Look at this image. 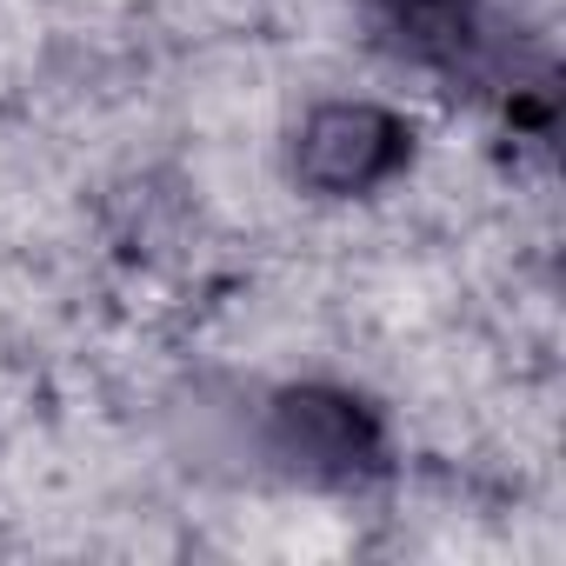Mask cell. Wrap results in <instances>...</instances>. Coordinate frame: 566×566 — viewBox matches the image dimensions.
<instances>
[{
	"label": "cell",
	"mask_w": 566,
	"mask_h": 566,
	"mask_svg": "<svg viewBox=\"0 0 566 566\" xmlns=\"http://www.w3.org/2000/svg\"><path fill=\"white\" fill-rule=\"evenodd\" d=\"M240 473L294 493L367 500L400 473V433L394 413L354 380H253L240 394Z\"/></svg>",
	"instance_id": "cell-1"
},
{
	"label": "cell",
	"mask_w": 566,
	"mask_h": 566,
	"mask_svg": "<svg viewBox=\"0 0 566 566\" xmlns=\"http://www.w3.org/2000/svg\"><path fill=\"white\" fill-rule=\"evenodd\" d=\"M427 154L420 114L387 94H314L280 134V174L314 207H367L413 180Z\"/></svg>",
	"instance_id": "cell-2"
},
{
	"label": "cell",
	"mask_w": 566,
	"mask_h": 566,
	"mask_svg": "<svg viewBox=\"0 0 566 566\" xmlns=\"http://www.w3.org/2000/svg\"><path fill=\"white\" fill-rule=\"evenodd\" d=\"M354 14L367 28V48L387 67L433 81L440 94L486 101L506 74L526 67V54L500 28L493 0H354Z\"/></svg>",
	"instance_id": "cell-3"
}]
</instances>
